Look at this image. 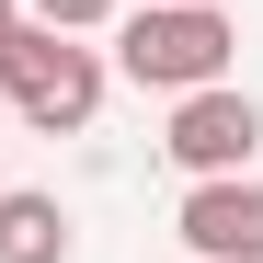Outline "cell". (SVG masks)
I'll use <instances>...</instances> for the list:
<instances>
[{"label": "cell", "instance_id": "cell-8", "mask_svg": "<svg viewBox=\"0 0 263 263\" xmlns=\"http://www.w3.org/2000/svg\"><path fill=\"white\" fill-rule=\"evenodd\" d=\"M0 126H12V103H0Z\"/></svg>", "mask_w": 263, "mask_h": 263}, {"label": "cell", "instance_id": "cell-6", "mask_svg": "<svg viewBox=\"0 0 263 263\" xmlns=\"http://www.w3.org/2000/svg\"><path fill=\"white\" fill-rule=\"evenodd\" d=\"M126 12V0H23V23H46V34H103Z\"/></svg>", "mask_w": 263, "mask_h": 263}, {"label": "cell", "instance_id": "cell-3", "mask_svg": "<svg viewBox=\"0 0 263 263\" xmlns=\"http://www.w3.org/2000/svg\"><path fill=\"white\" fill-rule=\"evenodd\" d=\"M263 149V103L240 80H206V92H172V126H160V160L183 183H217V172H252Z\"/></svg>", "mask_w": 263, "mask_h": 263}, {"label": "cell", "instance_id": "cell-4", "mask_svg": "<svg viewBox=\"0 0 263 263\" xmlns=\"http://www.w3.org/2000/svg\"><path fill=\"white\" fill-rule=\"evenodd\" d=\"M172 229H183V252H195V263H263V183H252V172L183 183Z\"/></svg>", "mask_w": 263, "mask_h": 263}, {"label": "cell", "instance_id": "cell-1", "mask_svg": "<svg viewBox=\"0 0 263 263\" xmlns=\"http://www.w3.org/2000/svg\"><path fill=\"white\" fill-rule=\"evenodd\" d=\"M229 58H240V23L217 0H138L115 23V80H138V92H206V80H229Z\"/></svg>", "mask_w": 263, "mask_h": 263}, {"label": "cell", "instance_id": "cell-5", "mask_svg": "<svg viewBox=\"0 0 263 263\" xmlns=\"http://www.w3.org/2000/svg\"><path fill=\"white\" fill-rule=\"evenodd\" d=\"M80 229H69V206L46 183H23V195H0V263H69Z\"/></svg>", "mask_w": 263, "mask_h": 263}, {"label": "cell", "instance_id": "cell-2", "mask_svg": "<svg viewBox=\"0 0 263 263\" xmlns=\"http://www.w3.org/2000/svg\"><path fill=\"white\" fill-rule=\"evenodd\" d=\"M103 46L92 34H46V23H12V46H0V103L23 126H46V138H80V126L103 115Z\"/></svg>", "mask_w": 263, "mask_h": 263}, {"label": "cell", "instance_id": "cell-7", "mask_svg": "<svg viewBox=\"0 0 263 263\" xmlns=\"http://www.w3.org/2000/svg\"><path fill=\"white\" fill-rule=\"evenodd\" d=\"M12 23H23V0H0V46H12Z\"/></svg>", "mask_w": 263, "mask_h": 263}]
</instances>
